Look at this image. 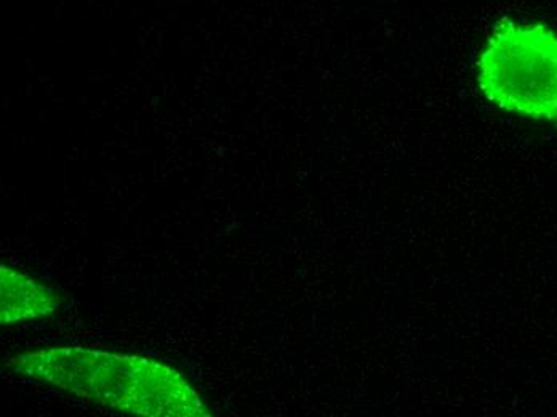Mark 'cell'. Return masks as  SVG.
<instances>
[{
    "mask_svg": "<svg viewBox=\"0 0 557 417\" xmlns=\"http://www.w3.org/2000/svg\"><path fill=\"white\" fill-rule=\"evenodd\" d=\"M15 375L132 416L207 417L191 382L168 363L87 347H50L9 359Z\"/></svg>",
    "mask_w": 557,
    "mask_h": 417,
    "instance_id": "6da1fadb",
    "label": "cell"
},
{
    "mask_svg": "<svg viewBox=\"0 0 557 417\" xmlns=\"http://www.w3.org/2000/svg\"><path fill=\"white\" fill-rule=\"evenodd\" d=\"M475 84L495 107L557 125V33L503 19L475 61Z\"/></svg>",
    "mask_w": 557,
    "mask_h": 417,
    "instance_id": "7a4b0ae2",
    "label": "cell"
},
{
    "mask_svg": "<svg viewBox=\"0 0 557 417\" xmlns=\"http://www.w3.org/2000/svg\"><path fill=\"white\" fill-rule=\"evenodd\" d=\"M60 305V296L46 284L12 267H0L2 327L44 320L55 314Z\"/></svg>",
    "mask_w": 557,
    "mask_h": 417,
    "instance_id": "3957f363",
    "label": "cell"
}]
</instances>
